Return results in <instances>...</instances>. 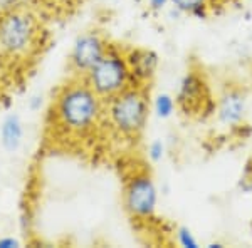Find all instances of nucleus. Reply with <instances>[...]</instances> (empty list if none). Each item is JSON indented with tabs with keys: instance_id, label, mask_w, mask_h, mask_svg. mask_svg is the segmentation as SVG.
Returning a JSON list of instances; mask_svg holds the SVG:
<instances>
[{
	"instance_id": "obj_1",
	"label": "nucleus",
	"mask_w": 252,
	"mask_h": 248,
	"mask_svg": "<svg viewBox=\"0 0 252 248\" xmlns=\"http://www.w3.org/2000/svg\"><path fill=\"white\" fill-rule=\"evenodd\" d=\"M104 103L83 77H72L59 87L52 103V119L59 133L86 138L104 123Z\"/></svg>"
},
{
	"instance_id": "obj_2",
	"label": "nucleus",
	"mask_w": 252,
	"mask_h": 248,
	"mask_svg": "<svg viewBox=\"0 0 252 248\" xmlns=\"http://www.w3.org/2000/svg\"><path fill=\"white\" fill-rule=\"evenodd\" d=\"M104 123L121 139H138L148 123L152 103L148 89L131 84L111 99L104 101Z\"/></svg>"
},
{
	"instance_id": "obj_3",
	"label": "nucleus",
	"mask_w": 252,
	"mask_h": 248,
	"mask_svg": "<svg viewBox=\"0 0 252 248\" xmlns=\"http://www.w3.org/2000/svg\"><path fill=\"white\" fill-rule=\"evenodd\" d=\"M40 29L34 14L9 9L0 14V51L10 59H26L39 47Z\"/></svg>"
},
{
	"instance_id": "obj_4",
	"label": "nucleus",
	"mask_w": 252,
	"mask_h": 248,
	"mask_svg": "<svg viewBox=\"0 0 252 248\" xmlns=\"http://www.w3.org/2000/svg\"><path fill=\"white\" fill-rule=\"evenodd\" d=\"M84 83L103 101H108L133 84L125 49L109 44L104 55L83 76Z\"/></svg>"
},
{
	"instance_id": "obj_5",
	"label": "nucleus",
	"mask_w": 252,
	"mask_h": 248,
	"mask_svg": "<svg viewBox=\"0 0 252 248\" xmlns=\"http://www.w3.org/2000/svg\"><path fill=\"white\" fill-rule=\"evenodd\" d=\"M125 211L135 221H150L155 218L158 206V188L148 171H133L126 178L123 188Z\"/></svg>"
},
{
	"instance_id": "obj_6",
	"label": "nucleus",
	"mask_w": 252,
	"mask_h": 248,
	"mask_svg": "<svg viewBox=\"0 0 252 248\" xmlns=\"http://www.w3.org/2000/svg\"><path fill=\"white\" fill-rule=\"evenodd\" d=\"M177 106L185 114H198L202 117L215 114V101L210 97L209 83L200 69H189L178 83Z\"/></svg>"
},
{
	"instance_id": "obj_7",
	"label": "nucleus",
	"mask_w": 252,
	"mask_h": 248,
	"mask_svg": "<svg viewBox=\"0 0 252 248\" xmlns=\"http://www.w3.org/2000/svg\"><path fill=\"white\" fill-rule=\"evenodd\" d=\"M109 42L97 30L83 32L76 37L69 52V67L76 77H83L108 51Z\"/></svg>"
},
{
	"instance_id": "obj_8",
	"label": "nucleus",
	"mask_w": 252,
	"mask_h": 248,
	"mask_svg": "<svg viewBox=\"0 0 252 248\" xmlns=\"http://www.w3.org/2000/svg\"><path fill=\"white\" fill-rule=\"evenodd\" d=\"M247 114V92L237 84H227L215 99V117L222 126L235 129Z\"/></svg>"
},
{
	"instance_id": "obj_9",
	"label": "nucleus",
	"mask_w": 252,
	"mask_h": 248,
	"mask_svg": "<svg viewBox=\"0 0 252 248\" xmlns=\"http://www.w3.org/2000/svg\"><path fill=\"white\" fill-rule=\"evenodd\" d=\"M125 54L133 84L145 87L150 86L155 79L158 67H160V55L146 47L125 49Z\"/></svg>"
},
{
	"instance_id": "obj_10",
	"label": "nucleus",
	"mask_w": 252,
	"mask_h": 248,
	"mask_svg": "<svg viewBox=\"0 0 252 248\" xmlns=\"http://www.w3.org/2000/svg\"><path fill=\"white\" fill-rule=\"evenodd\" d=\"M24 141V123L22 119L10 112L3 117L2 124H0V144L5 151L15 153L22 146Z\"/></svg>"
},
{
	"instance_id": "obj_11",
	"label": "nucleus",
	"mask_w": 252,
	"mask_h": 248,
	"mask_svg": "<svg viewBox=\"0 0 252 248\" xmlns=\"http://www.w3.org/2000/svg\"><path fill=\"white\" fill-rule=\"evenodd\" d=\"M214 0H170V5L178 14L190 15L197 20H205L210 15V7Z\"/></svg>"
},
{
	"instance_id": "obj_12",
	"label": "nucleus",
	"mask_w": 252,
	"mask_h": 248,
	"mask_svg": "<svg viewBox=\"0 0 252 248\" xmlns=\"http://www.w3.org/2000/svg\"><path fill=\"white\" fill-rule=\"evenodd\" d=\"M177 109V99H175L173 94H168V92H160L152 101V111L155 112L158 119H170Z\"/></svg>"
},
{
	"instance_id": "obj_13",
	"label": "nucleus",
	"mask_w": 252,
	"mask_h": 248,
	"mask_svg": "<svg viewBox=\"0 0 252 248\" xmlns=\"http://www.w3.org/2000/svg\"><path fill=\"white\" fill-rule=\"evenodd\" d=\"M175 242L182 248H200V242L189 226H178L175 230Z\"/></svg>"
},
{
	"instance_id": "obj_14",
	"label": "nucleus",
	"mask_w": 252,
	"mask_h": 248,
	"mask_svg": "<svg viewBox=\"0 0 252 248\" xmlns=\"http://www.w3.org/2000/svg\"><path fill=\"white\" fill-rule=\"evenodd\" d=\"M166 146L161 139H153L152 143L146 146V158L152 163H160L165 158Z\"/></svg>"
},
{
	"instance_id": "obj_15",
	"label": "nucleus",
	"mask_w": 252,
	"mask_h": 248,
	"mask_svg": "<svg viewBox=\"0 0 252 248\" xmlns=\"http://www.w3.org/2000/svg\"><path fill=\"white\" fill-rule=\"evenodd\" d=\"M170 5V0H146V7H148L152 12H163L166 7Z\"/></svg>"
},
{
	"instance_id": "obj_16",
	"label": "nucleus",
	"mask_w": 252,
	"mask_h": 248,
	"mask_svg": "<svg viewBox=\"0 0 252 248\" xmlns=\"http://www.w3.org/2000/svg\"><path fill=\"white\" fill-rule=\"evenodd\" d=\"M239 188H241L242 193L246 194H252V173L247 171L244 176L241 178V183H239Z\"/></svg>"
},
{
	"instance_id": "obj_17",
	"label": "nucleus",
	"mask_w": 252,
	"mask_h": 248,
	"mask_svg": "<svg viewBox=\"0 0 252 248\" xmlns=\"http://www.w3.org/2000/svg\"><path fill=\"white\" fill-rule=\"evenodd\" d=\"M22 247L19 238L15 237H2L0 238V248H19Z\"/></svg>"
},
{
	"instance_id": "obj_18",
	"label": "nucleus",
	"mask_w": 252,
	"mask_h": 248,
	"mask_svg": "<svg viewBox=\"0 0 252 248\" xmlns=\"http://www.w3.org/2000/svg\"><path fill=\"white\" fill-rule=\"evenodd\" d=\"M29 106H31L32 111H37V109H40V106H42V97H39V96L31 97Z\"/></svg>"
},
{
	"instance_id": "obj_19",
	"label": "nucleus",
	"mask_w": 252,
	"mask_h": 248,
	"mask_svg": "<svg viewBox=\"0 0 252 248\" xmlns=\"http://www.w3.org/2000/svg\"><path fill=\"white\" fill-rule=\"evenodd\" d=\"M225 245H223L222 242H212V243H207L205 248H223Z\"/></svg>"
},
{
	"instance_id": "obj_20",
	"label": "nucleus",
	"mask_w": 252,
	"mask_h": 248,
	"mask_svg": "<svg viewBox=\"0 0 252 248\" xmlns=\"http://www.w3.org/2000/svg\"><path fill=\"white\" fill-rule=\"evenodd\" d=\"M249 89L252 91V67H251V71H249Z\"/></svg>"
},
{
	"instance_id": "obj_21",
	"label": "nucleus",
	"mask_w": 252,
	"mask_h": 248,
	"mask_svg": "<svg viewBox=\"0 0 252 248\" xmlns=\"http://www.w3.org/2000/svg\"><path fill=\"white\" fill-rule=\"evenodd\" d=\"M0 55H2V51H0Z\"/></svg>"
}]
</instances>
